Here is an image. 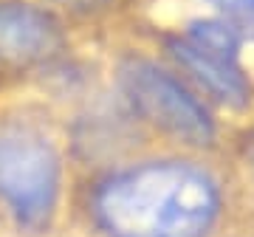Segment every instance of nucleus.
Here are the masks:
<instances>
[{
	"instance_id": "nucleus-6",
	"label": "nucleus",
	"mask_w": 254,
	"mask_h": 237,
	"mask_svg": "<svg viewBox=\"0 0 254 237\" xmlns=\"http://www.w3.org/2000/svg\"><path fill=\"white\" fill-rule=\"evenodd\" d=\"M192 46L203 48V51H212V54H223V57H235L240 51V40L229 26L223 23H215V20H203V23H192L190 34H187Z\"/></svg>"
},
{
	"instance_id": "nucleus-3",
	"label": "nucleus",
	"mask_w": 254,
	"mask_h": 237,
	"mask_svg": "<svg viewBox=\"0 0 254 237\" xmlns=\"http://www.w3.org/2000/svg\"><path fill=\"white\" fill-rule=\"evenodd\" d=\"M122 85L138 113L167 130L170 136L181 138L187 144L212 141L215 127L203 105L167 71L144 59H133L122 68Z\"/></svg>"
},
{
	"instance_id": "nucleus-4",
	"label": "nucleus",
	"mask_w": 254,
	"mask_h": 237,
	"mask_svg": "<svg viewBox=\"0 0 254 237\" xmlns=\"http://www.w3.org/2000/svg\"><path fill=\"white\" fill-rule=\"evenodd\" d=\"M60 48L63 31L51 14L26 3H0V65L46 62Z\"/></svg>"
},
{
	"instance_id": "nucleus-1",
	"label": "nucleus",
	"mask_w": 254,
	"mask_h": 237,
	"mask_svg": "<svg viewBox=\"0 0 254 237\" xmlns=\"http://www.w3.org/2000/svg\"><path fill=\"white\" fill-rule=\"evenodd\" d=\"M215 181L192 164H144L113 175L93 198L110 237H206L218 218Z\"/></svg>"
},
{
	"instance_id": "nucleus-5",
	"label": "nucleus",
	"mask_w": 254,
	"mask_h": 237,
	"mask_svg": "<svg viewBox=\"0 0 254 237\" xmlns=\"http://www.w3.org/2000/svg\"><path fill=\"white\" fill-rule=\"evenodd\" d=\"M170 51L178 59L181 68L198 79L215 99L226 102L232 108H243L249 102V82H246L243 71L237 65L235 57H223V54H212L203 48L192 46L190 40H175L170 43Z\"/></svg>"
},
{
	"instance_id": "nucleus-2",
	"label": "nucleus",
	"mask_w": 254,
	"mask_h": 237,
	"mask_svg": "<svg viewBox=\"0 0 254 237\" xmlns=\"http://www.w3.org/2000/svg\"><path fill=\"white\" fill-rule=\"evenodd\" d=\"M60 192V158L54 144L31 124H0V198L23 226H43Z\"/></svg>"
},
{
	"instance_id": "nucleus-8",
	"label": "nucleus",
	"mask_w": 254,
	"mask_h": 237,
	"mask_svg": "<svg viewBox=\"0 0 254 237\" xmlns=\"http://www.w3.org/2000/svg\"><path fill=\"white\" fill-rule=\"evenodd\" d=\"M65 3H71V6H76V9H91V6L99 3V0H65Z\"/></svg>"
},
{
	"instance_id": "nucleus-7",
	"label": "nucleus",
	"mask_w": 254,
	"mask_h": 237,
	"mask_svg": "<svg viewBox=\"0 0 254 237\" xmlns=\"http://www.w3.org/2000/svg\"><path fill=\"white\" fill-rule=\"evenodd\" d=\"M218 6H223V9H232V11H249V14H254V0H215Z\"/></svg>"
}]
</instances>
